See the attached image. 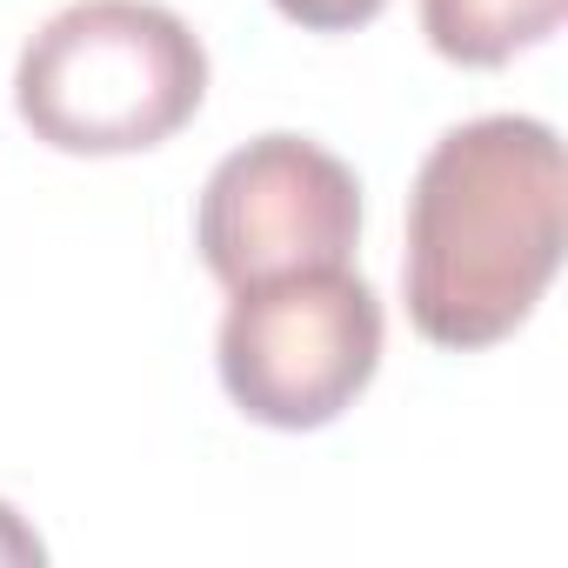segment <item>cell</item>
Wrapping results in <instances>:
<instances>
[{"label":"cell","mask_w":568,"mask_h":568,"mask_svg":"<svg viewBox=\"0 0 568 568\" xmlns=\"http://www.w3.org/2000/svg\"><path fill=\"white\" fill-rule=\"evenodd\" d=\"M48 548H41V535L34 528H21V515L0 501V561H41Z\"/></svg>","instance_id":"obj_7"},{"label":"cell","mask_w":568,"mask_h":568,"mask_svg":"<svg viewBox=\"0 0 568 568\" xmlns=\"http://www.w3.org/2000/svg\"><path fill=\"white\" fill-rule=\"evenodd\" d=\"M194 247L227 295L302 267H348L362 247V181L308 134H261L207 174Z\"/></svg>","instance_id":"obj_4"},{"label":"cell","mask_w":568,"mask_h":568,"mask_svg":"<svg viewBox=\"0 0 568 568\" xmlns=\"http://www.w3.org/2000/svg\"><path fill=\"white\" fill-rule=\"evenodd\" d=\"M382 295L355 267H302L234 288L221 315V388L227 402L281 435L328 428L382 368Z\"/></svg>","instance_id":"obj_3"},{"label":"cell","mask_w":568,"mask_h":568,"mask_svg":"<svg viewBox=\"0 0 568 568\" xmlns=\"http://www.w3.org/2000/svg\"><path fill=\"white\" fill-rule=\"evenodd\" d=\"M382 8H388V0H274V14L295 21L302 34H355V28H368Z\"/></svg>","instance_id":"obj_6"},{"label":"cell","mask_w":568,"mask_h":568,"mask_svg":"<svg viewBox=\"0 0 568 568\" xmlns=\"http://www.w3.org/2000/svg\"><path fill=\"white\" fill-rule=\"evenodd\" d=\"M207 101V48L161 0H74L14 68V108L54 154H148Z\"/></svg>","instance_id":"obj_2"},{"label":"cell","mask_w":568,"mask_h":568,"mask_svg":"<svg viewBox=\"0 0 568 568\" xmlns=\"http://www.w3.org/2000/svg\"><path fill=\"white\" fill-rule=\"evenodd\" d=\"M568 168L535 114H481L448 128L408 194L402 302L422 342L475 355L508 342L561 267Z\"/></svg>","instance_id":"obj_1"},{"label":"cell","mask_w":568,"mask_h":568,"mask_svg":"<svg viewBox=\"0 0 568 568\" xmlns=\"http://www.w3.org/2000/svg\"><path fill=\"white\" fill-rule=\"evenodd\" d=\"M568 14V0H422V34L455 68H508L541 48Z\"/></svg>","instance_id":"obj_5"}]
</instances>
